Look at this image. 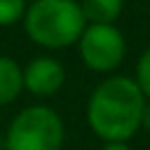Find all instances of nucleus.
Masks as SVG:
<instances>
[{"label": "nucleus", "instance_id": "nucleus-1", "mask_svg": "<svg viewBox=\"0 0 150 150\" xmlns=\"http://www.w3.org/2000/svg\"><path fill=\"white\" fill-rule=\"evenodd\" d=\"M145 96L131 77L115 75L103 80L87 103V122L91 131L108 143H124L141 129Z\"/></svg>", "mask_w": 150, "mask_h": 150}, {"label": "nucleus", "instance_id": "nucleus-2", "mask_svg": "<svg viewBox=\"0 0 150 150\" xmlns=\"http://www.w3.org/2000/svg\"><path fill=\"white\" fill-rule=\"evenodd\" d=\"M87 21L77 0H35L26 7V35L47 49H63L80 40Z\"/></svg>", "mask_w": 150, "mask_h": 150}, {"label": "nucleus", "instance_id": "nucleus-3", "mask_svg": "<svg viewBox=\"0 0 150 150\" xmlns=\"http://www.w3.org/2000/svg\"><path fill=\"white\" fill-rule=\"evenodd\" d=\"M66 138L59 112L49 105H28L9 124L7 150H61Z\"/></svg>", "mask_w": 150, "mask_h": 150}, {"label": "nucleus", "instance_id": "nucleus-4", "mask_svg": "<svg viewBox=\"0 0 150 150\" xmlns=\"http://www.w3.org/2000/svg\"><path fill=\"white\" fill-rule=\"evenodd\" d=\"M77 45L84 66L96 73L115 70L127 52L124 35L112 23H87Z\"/></svg>", "mask_w": 150, "mask_h": 150}, {"label": "nucleus", "instance_id": "nucleus-5", "mask_svg": "<svg viewBox=\"0 0 150 150\" xmlns=\"http://www.w3.org/2000/svg\"><path fill=\"white\" fill-rule=\"evenodd\" d=\"M23 89H28L33 96H52L61 89L66 80L63 66L52 56H38L26 68H21Z\"/></svg>", "mask_w": 150, "mask_h": 150}, {"label": "nucleus", "instance_id": "nucleus-6", "mask_svg": "<svg viewBox=\"0 0 150 150\" xmlns=\"http://www.w3.org/2000/svg\"><path fill=\"white\" fill-rule=\"evenodd\" d=\"M23 89V77H21V66L9 59L0 56V108L12 103Z\"/></svg>", "mask_w": 150, "mask_h": 150}, {"label": "nucleus", "instance_id": "nucleus-7", "mask_svg": "<svg viewBox=\"0 0 150 150\" xmlns=\"http://www.w3.org/2000/svg\"><path fill=\"white\" fill-rule=\"evenodd\" d=\"M87 23H112L124 7V0H82L80 2Z\"/></svg>", "mask_w": 150, "mask_h": 150}, {"label": "nucleus", "instance_id": "nucleus-8", "mask_svg": "<svg viewBox=\"0 0 150 150\" xmlns=\"http://www.w3.org/2000/svg\"><path fill=\"white\" fill-rule=\"evenodd\" d=\"M26 14V0H0V26H12Z\"/></svg>", "mask_w": 150, "mask_h": 150}, {"label": "nucleus", "instance_id": "nucleus-9", "mask_svg": "<svg viewBox=\"0 0 150 150\" xmlns=\"http://www.w3.org/2000/svg\"><path fill=\"white\" fill-rule=\"evenodd\" d=\"M141 89V94L145 96V101H150V47L141 54L138 63H136V80H134Z\"/></svg>", "mask_w": 150, "mask_h": 150}, {"label": "nucleus", "instance_id": "nucleus-10", "mask_svg": "<svg viewBox=\"0 0 150 150\" xmlns=\"http://www.w3.org/2000/svg\"><path fill=\"white\" fill-rule=\"evenodd\" d=\"M141 127L150 129V101H145V105H143V112H141Z\"/></svg>", "mask_w": 150, "mask_h": 150}, {"label": "nucleus", "instance_id": "nucleus-11", "mask_svg": "<svg viewBox=\"0 0 150 150\" xmlns=\"http://www.w3.org/2000/svg\"><path fill=\"white\" fill-rule=\"evenodd\" d=\"M101 150H131L127 143H105Z\"/></svg>", "mask_w": 150, "mask_h": 150}]
</instances>
